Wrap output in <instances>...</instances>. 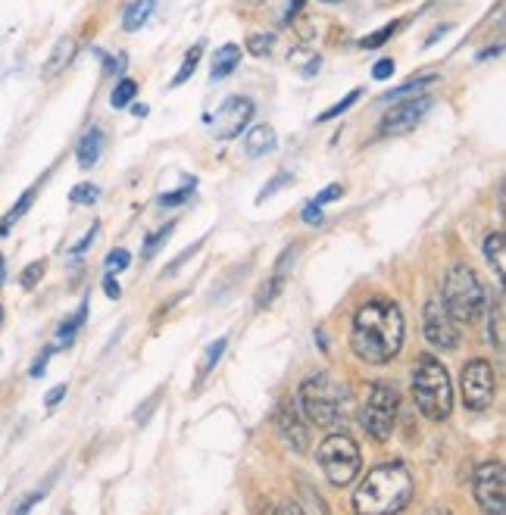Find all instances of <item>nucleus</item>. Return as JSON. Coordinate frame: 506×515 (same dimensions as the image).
Returning a JSON list of instances; mask_svg holds the SVG:
<instances>
[{"label":"nucleus","instance_id":"27","mask_svg":"<svg viewBox=\"0 0 506 515\" xmlns=\"http://www.w3.org/2000/svg\"><path fill=\"white\" fill-rule=\"evenodd\" d=\"M360 94H363V88H353L344 100H338V103H332V107H328V110H322L319 116H316V122H332V119H338V116H344L350 107H353V103H357L360 100Z\"/></svg>","mask_w":506,"mask_h":515},{"label":"nucleus","instance_id":"49","mask_svg":"<svg viewBox=\"0 0 506 515\" xmlns=\"http://www.w3.org/2000/svg\"><path fill=\"white\" fill-rule=\"evenodd\" d=\"M0 322H4V306H0Z\"/></svg>","mask_w":506,"mask_h":515},{"label":"nucleus","instance_id":"13","mask_svg":"<svg viewBox=\"0 0 506 515\" xmlns=\"http://www.w3.org/2000/svg\"><path fill=\"white\" fill-rule=\"evenodd\" d=\"M275 431L278 437H282V444L291 447L294 453H303L310 444V422L300 416V409L297 403H282L275 412Z\"/></svg>","mask_w":506,"mask_h":515},{"label":"nucleus","instance_id":"14","mask_svg":"<svg viewBox=\"0 0 506 515\" xmlns=\"http://www.w3.org/2000/svg\"><path fill=\"white\" fill-rule=\"evenodd\" d=\"M278 147V138H275V128L272 125H253L247 138H244V153L250 160H260V157H269Z\"/></svg>","mask_w":506,"mask_h":515},{"label":"nucleus","instance_id":"30","mask_svg":"<svg viewBox=\"0 0 506 515\" xmlns=\"http://www.w3.org/2000/svg\"><path fill=\"white\" fill-rule=\"evenodd\" d=\"M172 228H175V222H166L163 228L154 231V235H147V238H144V256H154V253L166 244V238L172 235Z\"/></svg>","mask_w":506,"mask_h":515},{"label":"nucleus","instance_id":"17","mask_svg":"<svg viewBox=\"0 0 506 515\" xmlns=\"http://www.w3.org/2000/svg\"><path fill=\"white\" fill-rule=\"evenodd\" d=\"M100 153H104V132L100 128H91V132L79 141V150H75V157H79V166L82 169H94Z\"/></svg>","mask_w":506,"mask_h":515},{"label":"nucleus","instance_id":"3","mask_svg":"<svg viewBox=\"0 0 506 515\" xmlns=\"http://www.w3.org/2000/svg\"><path fill=\"white\" fill-rule=\"evenodd\" d=\"M347 388L328 372L310 375L297 391V409L300 416L316 428H335L347 416Z\"/></svg>","mask_w":506,"mask_h":515},{"label":"nucleus","instance_id":"6","mask_svg":"<svg viewBox=\"0 0 506 515\" xmlns=\"http://www.w3.org/2000/svg\"><path fill=\"white\" fill-rule=\"evenodd\" d=\"M316 462L322 466V475L335 487H347L350 481L360 478L363 469V453L360 444L344 431H332L325 441L316 447Z\"/></svg>","mask_w":506,"mask_h":515},{"label":"nucleus","instance_id":"26","mask_svg":"<svg viewBox=\"0 0 506 515\" xmlns=\"http://www.w3.org/2000/svg\"><path fill=\"white\" fill-rule=\"evenodd\" d=\"M135 94H138V82H135V79H122V82L113 88V94H110L113 110H125V107H129V103L135 100Z\"/></svg>","mask_w":506,"mask_h":515},{"label":"nucleus","instance_id":"36","mask_svg":"<svg viewBox=\"0 0 506 515\" xmlns=\"http://www.w3.org/2000/svg\"><path fill=\"white\" fill-rule=\"evenodd\" d=\"M294 182V175L291 172H278L275 178H272V182L269 185H263V191H260V197H257V203H263L266 197H272L278 188H285V185H291Z\"/></svg>","mask_w":506,"mask_h":515},{"label":"nucleus","instance_id":"43","mask_svg":"<svg viewBox=\"0 0 506 515\" xmlns=\"http://www.w3.org/2000/svg\"><path fill=\"white\" fill-rule=\"evenodd\" d=\"M104 294H107L110 300H119V297H122V288H119V281L113 278V272L104 275Z\"/></svg>","mask_w":506,"mask_h":515},{"label":"nucleus","instance_id":"40","mask_svg":"<svg viewBox=\"0 0 506 515\" xmlns=\"http://www.w3.org/2000/svg\"><path fill=\"white\" fill-rule=\"evenodd\" d=\"M341 197H344V188H341V185H328V188H322V191L316 194L313 203L325 206V203H335V200H341Z\"/></svg>","mask_w":506,"mask_h":515},{"label":"nucleus","instance_id":"23","mask_svg":"<svg viewBox=\"0 0 506 515\" xmlns=\"http://www.w3.org/2000/svg\"><path fill=\"white\" fill-rule=\"evenodd\" d=\"M200 57H204V44H194L188 54H185V63H182V69L175 72V79H172V88H179V85H185L191 75H194V69H197V63H200Z\"/></svg>","mask_w":506,"mask_h":515},{"label":"nucleus","instance_id":"4","mask_svg":"<svg viewBox=\"0 0 506 515\" xmlns=\"http://www.w3.org/2000/svg\"><path fill=\"white\" fill-rule=\"evenodd\" d=\"M413 400L416 409L432 422H447L453 412V384L450 372L438 356L422 353L413 369Z\"/></svg>","mask_w":506,"mask_h":515},{"label":"nucleus","instance_id":"2","mask_svg":"<svg viewBox=\"0 0 506 515\" xmlns=\"http://www.w3.org/2000/svg\"><path fill=\"white\" fill-rule=\"evenodd\" d=\"M413 497V475L403 462H382L366 472L357 494H353V512L357 515H391L400 512Z\"/></svg>","mask_w":506,"mask_h":515},{"label":"nucleus","instance_id":"20","mask_svg":"<svg viewBox=\"0 0 506 515\" xmlns=\"http://www.w3.org/2000/svg\"><path fill=\"white\" fill-rule=\"evenodd\" d=\"M35 203V188H29V191H22V197L10 206V210L4 213V219H0V235H7V231L25 216V213H29V206Z\"/></svg>","mask_w":506,"mask_h":515},{"label":"nucleus","instance_id":"34","mask_svg":"<svg viewBox=\"0 0 506 515\" xmlns=\"http://www.w3.org/2000/svg\"><path fill=\"white\" fill-rule=\"evenodd\" d=\"M191 197H194V182H191V185H185V188H179V191L163 194L157 203H160V206H182V203H188Z\"/></svg>","mask_w":506,"mask_h":515},{"label":"nucleus","instance_id":"44","mask_svg":"<svg viewBox=\"0 0 506 515\" xmlns=\"http://www.w3.org/2000/svg\"><path fill=\"white\" fill-rule=\"evenodd\" d=\"M94 235H97V225H91V231H88V235H85V238H82L79 244H75V247H72V256H82V253H85V250L91 247Z\"/></svg>","mask_w":506,"mask_h":515},{"label":"nucleus","instance_id":"8","mask_svg":"<svg viewBox=\"0 0 506 515\" xmlns=\"http://www.w3.org/2000/svg\"><path fill=\"white\" fill-rule=\"evenodd\" d=\"M494 369L488 359H469L460 372V391H463V406L472 412H485L494 403Z\"/></svg>","mask_w":506,"mask_h":515},{"label":"nucleus","instance_id":"1","mask_svg":"<svg viewBox=\"0 0 506 515\" xmlns=\"http://www.w3.org/2000/svg\"><path fill=\"white\" fill-rule=\"evenodd\" d=\"M403 309L391 297H372L366 300L350 322V350L357 359L369 366H385L403 350Z\"/></svg>","mask_w":506,"mask_h":515},{"label":"nucleus","instance_id":"48","mask_svg":"<svg viewBox=\"0 0 506 515\" xmlns=\"http://www.w3.org/2000/svg\"><path fill=\"white\" fill-rule=\"evenodd\" d=\"M322 4H344V0H322Z\"/></svg>","mask_w":506,"mask_h":515},{"label":"nucleus","instance_id":"7","mask_svg":"<svg viewBox=\"0 0 506 515\" xmlns=\"http://www.w3.org/2000/svg\"><path fill=\"white\" fill-rule=\"evenodd\" d=\"M397 409H400V394L394 384L372 381L366 391V403L360 409V425L372 441H378V444L391 441L394 425H397Z\"/></svg>","mask_w":506,"mask_h":515},{"label":"nucleus","instance_id":"18","mask_svg":"<svg viewBox=\"0 0 506 515\" xmlns=\"http://www.w3.org/2000/svg\"><path fill=\"white\" fill-rule=\"evenodd\" d=\"M485 256H488L491 269L497 272V278L503 281V275H506V238H503V231H491V235L485 238Z\"/></svg>","mask_w":506,"mask_h":515},{"label":"nucleus","instance_id":"12","mask_svg":"<svg viewBox=\"0 0 506 515\" xmlns=\"http://www.w3.org/2000/svg\"><path fill=\"white\" fill-rule=\"evenodd\" d=\"M428 110H432V97H407V100H400L397 107H391V113L382 119V125H378V135H385V138L410 135Z\"/></svg>","mask_w":506,"mask_h":515},{"label":"nucleus","instance_id":"5","mask_svg":"<svg viewBox=\"0 0 506 515\" xmlns=\"http://www.w3.org/2000/svg\"><path fill=\"white\" fill-rule=\"evenodd\" d=\"M441 300L447 306V313L457 319L460 325H472L485 316L488 309V297L482 281H478L475 269L469 266H450L444 275V288H441Z\"/></svg>","mask_w":506,"mask_h":515},{"label":"nucleus","instance_id":"29","mask_svg":"<svg viewBox=\"0 0 506 515\" xmlns=\"http://www.w3.org/2000/svg\"><path fill=\"white\" fill-rule=\"evenodd\" d=\"M282 288H285V275H272L266 285L260 288V294H257V306L263 309V306H269L278 294H282Z\"/></svg>","mask_w":506,"mask_h":515},{"label":"nucleus","instance_id":"39","mask_svg":"<svg viewBox=\"0 0 506 515\" xmlns=\"http://www.w3.org/2000/svg\"><path fill=\"white\" fill-rule=\"evenodd\" d=\"M394 69H397L394 60H388V57L378 60V63L372 66V79H375V82H385V79H391V75H394Z\"/></svg>","mask_w":506,"mask_h":515},{"label":"nucleus","instance_id":"46","mask_svg":"<svg viewBox=\"0 0 506 515\" xmlns=\"http://www.w3.org/2000/svg\"><path fill=\"white\" fill-rule=\"evenodd\" d=\"M132 113H135V116H147V107H144V103H135Z\"/></svg>","mask_w":506,"mask_h":515},{"label":"nucleus","instance_id":"16","mask_svg":"<svg viewBox=\"0 0 506 515\" xmlns=\"http://www.w3.org/2000/svg\"><path fill=\"white\" fill-rule=\"evenodd\" d=\"M72 57H75V38L72 35H66V38H60L57 41V47H54V54L47 57V63H44V79H57V75L72 63Z\"/></svg>","mask_w":506,"mask_h":515},{"label":"nucleus","instance_id":"9","mask_svg":"<svg viewBox=\"0 0 506 515\" xmlns=\"http://www.w3.org/2000/svg\"><path fill=\"white\" fill-rule=\"evenodd\" d=\"M472 491H475V503L482 506V512L506 515V472H503V462H485V466H478L475 478H472Z\"/></svg>","mask_w":506,"mask_h":515},{"label":"nucleus","instance_id":"25","mask_svg":"<svg viewBox=\"0 0 506 515\" xmlns=\"http://www.w3.org/2000/svg\"><path fill=\"white\" fill-rule=\"evenodd\" d=\"M397 32H400V22H388V25H382V29H375L372 35H363V38H360V47H363V50H375V47L388 44Z\"/></svg>","mask_w":506,"mask_h":515},{"label":"nucleus","instance_id":"35","mask_svg":"<svg viewBox=\"0 0 506 515\" xmlns=\"http://www.w3.org/2000/svg\"><path fill=\"white\" fill-rule=\"evenodd\" d=\"M44 269H47V263L44 260H38V263H32L29 269L22 272V278H19V285L25 288V291H32L38 281H41V275H44Z\"/></svg>","mask_w":506,"mask_h":515},{"label":"nucleus","instance_id":"10","mask_svg":"<svg viewBox=\"0 0 506 515\" xmlns=\"http://www.w3.org/2000/svg\"><path fill=\"white\" fill-rule=\"evenodd\" d=\"M422 325H425V338L432 347H438V350H457L460 347V322L447 313L441 294L428 297Z\"/></svg>","mask_w":506,"mask_h":515},{"label":"nucleus","instance_id":"19","mask_svg":"<svg viewBox=\"0 0 506 515\" xmlns=\"http://www.w3.org/2000/svg\"><path fill=\"white\" fill-rule=\"evenodd\" d=\"M154 7H157V0H135V4L122 13V29L138 32L141 25H147V19L154 16Z\"/></svg>","mask_w":506,"mask_h":515},{"label":"nucleus","instance_id":"41","mask_svg":"<svg viewBox=\"0 0 506 515\" xmlns=\"http://www.w3.org/2000/svg\"><path fill=\"white\" fill-rule=\"evenodd\" d=\"M197 250H200V244H194V247H191V250H185L182 256H175V260H172V263L166 266V272H163V275H175V272H179V269H182V266H185V263L191 260V256H194Z\"/></svg>","mask_w":506,"mask_h":515},{"label":"nucleus","instance_id":"15","mask_svg":"<svg viewBox=\"0 0 506 515\" xmlns=\"http://www.w3.org/2000/svg\"><path fill=\"white\" fill-rule=\"evenodd\" d=\"M241 63V47L238 44H222L216 54H213V69H210V79L219 82V79H229V75L238 69Z\"/></svg>","mask_w":506,"mask_h":515},{"label":"nucleus","instance_id":"45","mask_svg":"<svg viewBox=\"0 0 506 515\" xmlns=\"http://www.w3.org/2000/svg\"><path fill=\"white\" fill-rule=\"evenodd\" d=\"M63 397H66V384H57V388H54V391H50V394L44 397V403H47V406H57V403H60Z\"/></svg>","mask_w":506,"mask_h":515},{"label":"nucleus","instance_id":"31","mask_svg":"<svg viewBox=\"0 0 506 515\" xmlns=\"http://www.w3.org/2000/svg\"><path fill=\"white\" fill-rule=\"evenodd\" d=\"M488 341L500 350L503 347V306L494 303L491 309V325H488Z\"/></svg>","mask_w":506,"mask_h":515},{"label":"nucleus","instance_id":"47","mask_svg":"<svg viewBox=\"0 0 506 515\" xmlns=\"http://www.w3.org/2000/svg\"><path fill=\"white\" fill-rule=\"evenodd\" d=\"M7 263H4V256H0V285H4V275H7V269H4Z\"/></svg>","mask_w":506,"mask_h":515},{"label":"nucleus","instance_id":"24","mask_svg":"<svg viewBox=\"0 0 506 515\" xmlns=\"http://www.w3.org/2000/svg\"><path fill=\"white\" fill-rule=\"evenodd\" d=\"M432 82H438V75H422V79H410L407 85L394 88L391 94H385V100H403V97H416L419 91H425Z\"/></svg>","mask_w":506,"mask_h":515},{"label":"nucleus","instance_id":"28","mask_svg":"<svg viewBox=\"0 0 506 515\" xmlns=\"http://www.w3.org/2000/svg\"><path fill=\"white\" fill-rule=\"evenodd\" d=\"M272 50H275V35L272 32H257V35L247 38V54H253V57H269Z\"/></svg>","mask_w":506,"mask_h":515},{"label":"nucleus","instance_id":"21","mask_svg":"<svg viewBox=\"0 0 506 515\" xmlns=\"http://www.w3.org/2000/svg\"><path fill=\"white\" fill-rule=\"evenodd\" d=\"M85 316H88V300H82V306L75 309V316H72L69 322L60 325V331H57V344H54V347H69L72 338H75V331H79V328L85 325Z\"/></svg>","mask_w":506,"mask_h":515},{"label":"nucleus","instance_id":"32","mask_svg":"<svg viewBox=\"0 0 506 515\" xmlns=\"http://www.w3.org/2000/svg\"><path fill=\"white\" fill-rule=\"evenodd\" d=\"M129 263H132V253L125 247H116V250L107 253V272H125V269H129Z\"/></svg>","mask_w":506,"mask_h":515},{"label":"nucleus","instance_id":"22","mask_svg":"<svg viewBox=\"0 0 506 515\" xmlns=\"http://www.w3.org/2000/svg\"><path fill=\"white\" fill-rule=\"evenodd\" d=\"M225 344H229V338H216L210 347H207V353H204V359H200V369H197V384L204 381L210 372H213V366L222 359V353H225Z\"/></svg>","mask_w":506,"mask_h":515},{"label":"nucleus","instance_id":"33","mask_svg":"<svg viewBox=\"0 0 506 515\" xmlns=\"http://www.w3.org/2000/svg\"><path fill=\"white\" fill-rule=\"evenodd\" d=\"M97 194H100L97 185H88V182H85V185H75V188H72L69 200H72L75 206H88V203H97Z\"/></svg>","mask_w":506,"mask_h":515},{"label":"nucleus","instance_id":"38","mask_svg":"<svg viewBox=\"0 0 506 515\" xmlns=\"http://www.w3.org/2000/svg\"><path fill=\"white\" fill-rule=\"evenodd\" d=\"M300 219L307 222V225H322V222H325V213H322V206H319V203H313V200H310L307 206H303Z\"/></svg>","mask_w":506,"mask_h":515},{"label":"nucleus","instance_id":"37","mask_svg":"<svg viewBox=\"0 0 506 515\" xmlns=\"http://www.w3.org/2000/svg\"><path fill=\"white\" fill-rule=\"evenodd\" d=\"M160 397H163V388H157L154 394H150V400L135 412V422H138V425H147V422H150V412H154V409L160 406Z\"/></svg>","mask_w":506,"mask_h":515},{"label":"nucleus","instance_id":"11","mask_svg":"<svg viewBox=\"0 0 506 515\" xmlns=\"http://www.w3.org/2000/svg\"><path fill=\"white\" fill-rule=\"evenodd\" d=\"M253 113H257V103H253L250 97L235 94L229 100H222V107L210 119L216 141H235V138H241V132L250 125Z\"/></svg>","mask_w":506,"mask_h":515},{"label":"nucleus","instance_id":"42","mask_svg":"<svg viewBox=\"0 0 506 515\" xmlns=\"http://www.w3.org/2000/svg\"><path fill=\"white\" fill-rule=\"evenodd\" d=\"M54 350H57V347H47V350L35 359L32 369H29V375H32V378H41V375L47 372V359H50V353H54Z\"/></svg>","mask_w":506,"mask_h":515}]
</instances>
